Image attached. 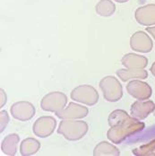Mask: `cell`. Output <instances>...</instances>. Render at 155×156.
<instances>
[{
  "instance_id": "cell-1",
  "label": "cell",
  "mask_w": 155,
  "mask_h": 156,
  "mask_svg": "<svg viewBox=\"0 0 155 156\" xmlns=\"http://www.w3.org/2000/svg\"><path fill=\"white\" fill-rule=\"evenodd\" d=\"M108 122L110 126L107 137L113 144H121L127 137L141 132L144 128V123L129 116L123 109H116L109 116Z\"/></svg>"
},
{
  "instance_id": "cell-2",
  "label": "cell",
  "mask_w": 155,
  "mask_h": 156,
  "mask_svg": "<svg viewBox=\"0 0 155 156\" xmlns=\"http://www.w3.org/2000/svg\"><path fill=\"white\" fill-rule=\"evenodd\" d=\"M88 124L76 119H63L58 128V134L62 135L68 141L82 139L88 132Z\"/></svg>"
},
{
  "instance_id": "cell-3",
  "label": "cell",
  "mask_w": 155,
  "mask_h": 156,
  "mask_svg": "<svg viewBox=\"0 0 155 156\" xmlns=\"http://www.w3.org/2000/svg\"><path fill=\"white\" fill-rule=\"evenodd\" d=\"M99 85L104 99L109 102H117L123 96V87L115 76H105L100 80Z\"/></svg>"
},
{
  "instance_id": "cell-4",
  "label": "cell",
  "mask_w": 155,
  "mask_h": 156,
  "mask_svg": "<svg viewBox=\"0 0 155 156\" xmlns=\"http://www.w3.org/2000/svg\"><path fill=\"white\" fill-rule=\"evenodd\" d=\"M71 99L78 102H82L88 106H93L99 101V94L97 90L88 84L79 85L71 92Z\"/></svg>"
},
{
  "instance_id": "cell-5",
  "label": "cell",
  "mask_w": 155,
  "mask_h": 156,
  "mask_svg": "<svg viewBox=\"0 0 155 156\" xmlns=\"http://www.w3.org/2000/svg\"><path fill=\"white\" fill-rule=\"evenodd\" d=\"M67 97L61 92H52L45 95L41 101V108L49 112H58L65 108Z\"/></svg>"
},
{
  "instance_id": "cell-6",
  "label": "cell",
  "mask_w": 155,
  "mask_h": 156,
  "mask_svg": "<svg viewBox=\"0 0 155 156\" xmlns=\"http://www.w3.org/2000/svg\"><path fill=\"white\" fill-rule=\"evenodd\" d=\"M57 121L51 116H43L36 119L32 126L35 136L41 138H46L51 136L56 128Z\"/></svg>"
},
{
  "instance_id": "cell-7",
  "label": "cell",
  "mask_w": 155,
  "mask_h": 156,
  "mask_svg": "<svg viewBox=\"0 0 155 156\" xmlns=\"http://www.w3.org/2000/svg\"><path fill=\"white\" fill-rule=\"evenodd\" d=\"M10 111L14 119L20 121H28L35 115V107L29 101H21L14 103L10 108Z\"/></svg>"
},
{
  "instance_id": "cell-8",
  "label": "cell",
  "mask_w": 155,
  "mask_h": 156,
  "mask_svg": "<svg viewBox=\"0 0 155 156\" xmlns=\"http://www.w3.org/2000/svg\"><path fill=\"white\" fill-rule=\"evenodd\" d=\"M126 91L131 96L139 101L148 100L153 94L151 86L147 83L140 80H133L129 82L126 85Z\"/></svg>"
},
{
  "instance_id": "cell-9",
  "label": "cell",
  "mask_w": 155,
  "mask_h": 156,
  "mask_svg": "<svg viewBox=\"0 0 155 156\" xmlns=\"http://www.w3.org/2000/svg\"><path fill=\"white\" fill-rule=\"evenodd\" d=\"M130 47L141 53H149L153 47L152 39L144 31H136L130 38Z\"/></svg>"
},
{
  "instance_id": "cell-10",
  "label": "cell",
  "mask_w": 155,
  "mask_h": 156,
  "mask_svg": "<svg viewBox=\"0 0 155 156\" xmlns=\"http://www.w3.org/2000/svg\"><path fill=\"white\" fill-rule=\"evenodd\" d=\"M88 113V108L75 102H69L66 108L56 112L55 114L61 119H79L85 118Z\"/></svg>"
},
{
  "instance_id": "cell-11",
  "label": "cell",
  "mask_w": 155,
  "mask_h": 156,
  "mask_svg": "<svg viewBox=\"0 0 155 156\" xmlns=\"http://www.w3.org/2000/svg\"><path fill=\"white\" fill-rule=\"evenodd\" d=\"M155 109V104L152 101H137L131 105V116L138 120L145 119Z\"/></svg>"
},
{
  "instance_id": "cell-12",
  "label": "cell",
  "mask_w": 155,
  "mask_h": 156,
  "mask_svg": "<svg viewBox=\"0 0 155 156\" xmlns=\"http://www.w3.org/2000/svg\"><path fill=\"white\" fill-rule=\"evenodd\" d=\"M135 17L137 23L143 26L155 24V4L143 5L136 9Z\"/></svg>"
},
{
  "instance_id": "cell-13",
  "label": "cell",
  "mask_w": 155,
  "mask_h": 156,
  "mask_svg": "<svg viewBox=\"0 0 155 156\" xmlns=\"http://www.w3.org/2000/svg\"><path fill=\"white\" fill-rule=\"evenodd\" d=\"M121 63L126 68H145L148 65V59L143 56L128 53L122 58Z\"/></svg>"
},
{
  "instance_id": "cell-14",
  "label": "cell",
  "mask_w": 155,
  "mask_h": 156,
  "mask_svg": "<svg viewBox=\"0 0 155 156\" xmlns=\"http://www.w3.org/2000/svg\"><path fill=\"white\" fill-rule=\"evenodd\" d=\"M117 76L123 82H126L130 79H145L148 77V73L144 68H127L118 69Z\"/></svg>"
},
{
  "instance_id": "cell-15",
  "label": "cell",
  "mask_w": 155,
  "mask_h": 156,
  "mask_svg": "<svg viewBox=\"0 0 155 156\" xmlns=\"http://www.w3.org/2000/svg\"><path fill=\"white\" fill-rule=\"evenodd\" d=\"M20 137L17 134H9L7 135L1 144L2 152L9 156H14L17 152V144L19 143Z\"/></svg>"
},
{
  "instance_id": "cell-16",
  "label": "cell",
  "mask_w": 155,
  "mask_h": 156,
  "mask_svg": "<svg viewBox=\"0 0 155 156\" xmlns=\"http://www.w3.org/2000/svg\"><path fill=\"white\" fill-rule=\"evenodd\" d=\"M119 154H120V152L118 148L106 141H103L98 144L93 150L94 156H118Z\"/></svg>"
},
{
  "instance_id": "cell-17",
  "label": "cell",
  "mask_w": 155,
  "mask_h": 156,
  "mask_svg": "<svg viewBox=\"0 0 155 156\" xmlns=\"http://www.w3.org/2000/svg\"><path fill=\"white\" fill-rule=\"evenodd\" d=\"M41 148V143L35 138H26L20 144V153L23 156L35 154Z\"/></svg>"
},
{
  "instance_id": "cell-18",
  "label": "cell",
  "mask_w": 155,
  "mask_h": 156,
  "mask_svg": "<svg viewBox=\"0 0 155 156\" xmlns=\"http://www.w3.org/2000/svg\"><path fill=\"white\" fill-rule=\"evenodd\" d=\"M96 13L103 17L111 16L116 11V5L111 0H100L95 7Z\"/></svg>"
},
{
  "instance_id": "cell-19",
  "label": "cell",
  "mask_w": 155,
  "mask_h": 156,
  "mask_svg": "<svg viewBox=\"0 0 155 156\" xmlns=\"http://www.w3.org/2000/svg\"><path fill=\"white\" fill-rule=\"evenodd\" d=\"M133 154L137 156H155V139L134 149Z\"/></svg>"
},
{
  "instance_id": "cell-20",
  "label": "cell",
  "mask_w": 155,
  "mask_h": 156,
  "mask_svg": "<svg viewBox=\"0 0 155 156\" xmlns=\"http://www.w3.org/2000/svg\"><path fill=\"white\" fill-rule=\"evenodd\" d=\"M9 122V115L5 110H1L0 112V132L3 133V131L5 129L6 126Z\"/></svg>"
},
{
  "instance_id": "cell-21",
  "label": "cell",
  "mask_w": 155,
  "mask_h": 156,
  "mask_svg": "<svg viewBox=\"0 0 155 156\" xmlns=\"http://www.w3.org/2000/svg\"><path fill=\"white\" fill-rule=\"evenodd\" d=\"M0 92H1V104H0V107L2 108L6 102V95H5V91L3 89H1Z\"/></svg>"
},
{
  "instance_id": "cell-22",
  "label": "cell",
  "mask_w": 155,
  "mask_h": 156,
  "mask_svg": "<svg viewBox=\"0 0 155 156\" xmlns=\"http://www.w3.org/2000/svg\"><path fill=\"white\" fill-rule=\"evenodd\" d=\"M146 31H148L155 40V26L154 27H147L146 28Z\"/></svg>"
},
{
  "instance_id": "cell-23",
  "label": "cell",
  "mask_w": 155,
  "mask_h": 156,
  "mask_svg": "<svg viewBox=\"0 0 155 156\" xmlns=\"http://www.w3.org/2000/svg\"><path fill=\"white\" fill-rule=\"evenodd\" d=\"M151 72H152L153 76H155V62H153V64L152 66H151Z\"/></svg>"
},
{
  "instance_id": "cell-24",
  "label": "cell",
  "mask_w": 155,
  "mask_h": 156,
  "mask_svg": "<svg viewBox=\"0 0 155 156\" xmlns=\"http://www.w3.org/2000/svg\"><path fill=\"white\" fill-rule=\"evenodd\" d=\"M116 2H118V3H125V2H127L128 0H115Z\"/></svg>"
},
{
  "instance_id": "cell-25",
  "label": "cell",
  "mask_w": 155,
  "mask_h": 156,
  "mask_svg": "<svg viewBox=\"0 0 155 156\" xmlns=\"http://www.w3.org/2000/svg\"><path fill=\"white\" fill-rule=\"evenodd\" d=\"M153 115L155 116V109H154V111H153Z\"/></svg>"
}]
</instances>
